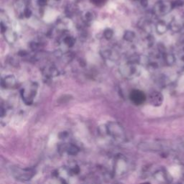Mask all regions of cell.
<instances>
[{
	"label": "cell",
	"mask_w": 184,
	"mask_h": 184,
	"mask_svg": "<svg viewBox=\"0 0 184 184\" xmlns=\"http://www.w3.org/2000/svg\"><path fill=\"white\" fill-rule=\"evenodd\" d=\"M12 173L13 176L19 181H27L33 177L35 174V172L33 169L14 167L12 169Z\"/></svg>",
	"instance_id": "obj_2"
},
{
	"label": "cell",
	"mask_w": 184,
	"mask_h": 184,
	"mask_svg": "<svg viewBox=\"0 0 184 184\" xmlns=\"http://www.w3.org/2000/svg\"><path fill=\"white\" fill-rule=\"evenodd\" d=\"M140 184H151L150 183H140Z\"/></svg>",
	"instance_id": "obj_6"
},
{
	"label": "cell",
	"mask_w": 184,
	"mask_h": 184,
	"mask_svg": "<svg viewBox=\"0 0 184 184\" xmlns=\"http://www.w3.org/2000/svg\"><path fill=\"white\" fill-rule=\"evenodd\" d=\"M130 99L134 104L140 105L142 104L145 101V96L142 91L135 90L130 94Z\"/></svg>",
	"instance_id": "obj_3"
},
{
	"label": "cell",
	"mask_w": 184,
	"mask_h": 184,
	"mask_svg": "<svg viewBox=\"0 0 184 184\" xmlns=\"http://www.w3.org/2000/svg\"><path fill=\"white\" fill-rule=\"evenodd\" d=\"M106 132L114 141L123 142L126 140V135L124 129L117 122H110L106 127Z\"/></svg>",
	"instance_id": "obj_1"
},
{
	"label": "cell",
	"mask_w": 184,
	"mask_h": 184,
	"mask_svg": "<svg viewBox=\"0 0 184 184\" xmlns=\"http://www.w3.org/2000/svg\"><path fill=\"white\" fill-rule=\"evenodd\" d=\"M151 102L154 106H160L163 102V97L158 92H154L151 95Z\"/></svg>",
	"instance_id": "obj_4"
},
{
	"label": "cell",
	"mask_w": 184,
	"mask_h": 184,
	"mask_svg": "<svg viewBox=\"0 0 184 184\" xmlns=\"http://www.w3.org/2000/svg\"><path fill=\"white\" fill-rule=\"evenodd\" d=\"M65 149V151L68 154H70V155H76L78 152V148L76 145L72 144L67 145Z\"/></svg>",
	"instance_id": "obj_5"
}]
</instances>
